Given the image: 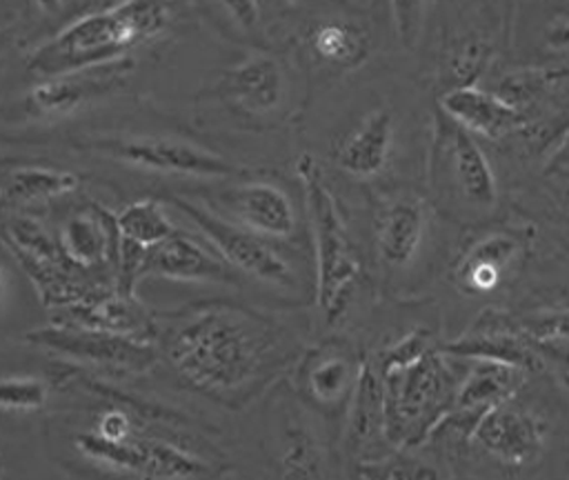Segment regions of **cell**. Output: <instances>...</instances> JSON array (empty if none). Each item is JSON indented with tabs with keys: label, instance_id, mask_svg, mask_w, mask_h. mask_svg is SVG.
I'll return each instance as SVG.
<instances>
[{
	"label": "cell",
	"instance_id": "52a82bcc",
	"mask_svg": "<svg viewBox=\"0 0 569 480\" xmlns=\"http://www.w3.org/2000/svg\"><path fill=\"white\" fill-rule=\"evenodd\" d=\"M469 438L505 467L533 464L545 449V422L525 407L500 402L482 411Z\"/></svg>",
	"mask_w": 569,
	"mask_h": 480
},
{
	"label": "cell",
	"instance_id": "d590c367",
	"mask_svg": "<svg viewBox=\"0 0 569 480\" xmlns=\"http://www.w3.org/2000/svg\"><path fill=\"white\" fill-rule=\"evenodd\" d=\"M282 464L287 467V476H316L318 469V456L311 444V440L305 438V433H293L289 438V449L284 453Z\"/></svg>",
	"mask_w": 569,
	"mask_h": 480
},
{
	"label": "cell",
	"instance_id": "6da1fadb",
	"mask_svg": "<svg viewBox=\"0 0 569 480\" xmlns=\"http://www.w3.org/2000/svg\"><path fill=\"white\" fill-rule=\"evenodd\" d=\"M271 327L242 309L213 304L176 324L164 351L169 362L196 387L236 391L253 380L273 351Z\"/></svg>",
	"mask_w": 569,
	"mask_h": 480
},
{
	"label": "cell",
	"instance_id": "8d00e7d4",
	"mask_svg": "<svg viewBox=\"0 0 569 480\" xmlns=\"http://www.w3.org/2000/svg\"><path fill=\"white\" fill-rule=\"evenodd\" d=\"M227 16L247 33H260L258 0H218Z\"/></svg>",
	"mask_w": 569,
	"mask_h": 480
},
{
	"label": "cell",
	"instance_id": "f6af8a7d",
	"mask_svg": "<svg viewBox=\"0 0 569 480\" xmlns=\"http://www.w3.org/2000/svg\"><path fill=\"white\" fill-rule=\"evenodd\" d=\"M362 2H371V0H362Z\"/></svg>",
	"mask_w": 569,
	"mask_h": 480
},
{
	"label": "cell",
	"instance_id": "9c48e42d",
	"mask_svg": "<svg viewBox=\"0 0 569 480\" xmlns=\"http://www.w3.org/2000/svg\"><path fill=\"white\" fill-rule=\"evenodd\" d=\"M525 373V369L507 362L471 360L467 376L456 384L451 411L440 427L449 422H453L456 427L469 422L471 427L482 411L511 400L520 389Z\"/></svg>",
	"mask_w": 569,
	"mask_h": 480
},
{
	"label": "cell",
	"instance_id": "e0dca14e",
	"mask_svg": "<svg viewBox=\"0 0 569 480\" xmlns=\"http://www.w3.org/2000/svg\"><path fill=\"white\" fill-rule=\"evenodd\" d=\"M522 251L520 240L507 231H493L473 242L456 267L460 287L469 293L496 289Z\"/></svg>",
	"mask_w": 569,
	"mask_h": 480
},
{
	"label": "cell",
	"instance_id": "74e56055",
	"mask_svg": "<svg viewBox=\"0 0 569 480\" xmlns=\"http://www.w3.org/2000/svg\"><path fill=\"white\" fill-rule=\"evenodd\" d=\"M542 360L549 358L553 373L565 391H569V342H545L536 344Z\"/></svg>",
	"mask_w": 569,
	"mask_h": 480
},
{
	"label": "cell",
	"instance_id": "d4e9b609",
	"mask_svg": "<svg viewBox=\"0 0 569 480\" xmlns=\"http://www.w3.org/2000/svg\"><path fill=\"white\" fill-rule=\"evenodd\" d=\"M116 229L120 236V244L133 247L142 253H147L151 247H156L173 231H178L162 211L160 202L153 198L136 200L122 207L116 213Z\"/></svg>",
	"mask_w": 569,
	"mask_h": 480
},
{
	"label": "cell",
	"instance_id": "f546056e",
	"mask_svg": "<svg viewBox=\"0 0 569 480\" xmlns=\"http://www.w3.org/2000/svg\"><path fill=\"white\" fill-rule=\"evenodd\" d=\"M556 78L558 71L549 69H518L507 73L498 82V89L493 93L500 96L505 102L525 109L527 104L536 102L549 89V84H553Z\"/></svg>",
	"mask_w": 569,
	"mask_h": 480
},
{
	"label": "cell",
	"instance_id": "3957f363",
	"mask_svg": "<svg viewBox=\"0 0 569 480\" xmlns=\"http://www.w3.org/2000/svg\"><path fill=\"white\" fill-rule=\"evenodd\" d=\"M296 173L305 189L307 216L316 249L318 304L325 316L333 320L345 311L353 293L356 280L360 276V260L338 204L322 180V169L313 156L302 153L296 162Z\"/></svg>",
	"mask_w": 569,
	"mask_h": 480
},
{
	"label": "cell",
	"instance_id": "4fadbf2b",
	"mask_svg": "<svg viewBox=\"0 0 569 480\" xmlns=\"http://www.w3.org/2000/svg\"><path fill=\"white\" fill-rule=\"evenodd\" d=\"M393 144V113L389 109L369 111L360 124L342 140L336 151V164L360 180L378 176Z\"/></svg>",
	"mask_w": 569,
	"mask_h": 480
},
{
	"label": "cell",
	"instance_id": "ffe728a7",
	"mask_svg": "<svg viewBox=\"0 0 569 480\" xmlns=\"http://www.w3.org/2000/svg\"><path fill=\"white\" fill-rule=\"evenodd\" d=\"M451 162L460 193L476 207H493L498 198L496 176L473 136L456 124L451 136Z\"/></svg>",
	"mask_w": 569,
	"mask_h": 480
},
{
	"label": "cell",
	"instance_id": "30bf717a",
	"mask_svg": "<svg viewBox=\"0 0 569 480\" xmlns=\"http://www.w3.org/2000/svg\"><path fill=\"white\" fill-rule=\"evenodd\" d=\"M440 109L465 131L485 138H500L525 124L522 109L473 84L447 89L440 96Z\"/></svg>",
	"mask_w": 569,
	"mask_h": 480
},
{
	"label": "cell",
	"instance_id": "5b68a950",
	"mask_svg": "<svg viewBox=\"0 0 569 480\" xmlns=\"http://www.w3.org/2000/svg\"><path fill=\"white\" fill-rule=\"evenodd\" d=\"M169 202L187 216L198 231L211 242L216 253L236 269L271 284H291L293 276L289 264L262 240V236L231 224L220 216L184 200V198H169Z\"/></svg>",
	"mask_w": 569,
	"mask_h": 480
},
{
	"label": "cell",
	"instance_id": "ba28073f",
	"mask_svg": "<svg viewBox=\"0 0 569 480\" xmlns=\"http://www.w3.org/2000/svg\"><path fill=\"white\" fill-rule=\"evenodd\" d=\"M33 342L49 347L53 351L80 358V360H91L100 364H116L124 369H142L151 362L153 351L147 342L122 336V333H111V331H98V329H87V327H51V329H40L29 336Z\"/></svg>",
	"mask_w": 569,
	"mask_h": 480
},
{
	"label": "cell",
	"instance_id": "ee69618b",
	"mask_svg": "<svg viewBox=\"0 0 569 480\" xmlns=\"http://www.w3.org/2000/svg\"><path fill=\"white\" fill-rule=\"evenodd\" d=\"M0 284H2V269H0Z\"/></svg>",
	"mask_w": 569,
	"mask_h": 480
},
{
	"label": "cell",
	"instance_id": "7402d4cb",
	"mask_svg": "<svg viewBox=\"0 0 569 480\" xmlns=\"http://www.w3.org/2000/svg\"><path fill=\"white\" fill-rule=\"evenodd\" d=\"M309 42L320 60L340 69H356L371 53L369 31L349 20H325L316 24Z\"/></svg>",
	"mask_w": 569,
	"mask_h": 480
},
{
	"label": "cell",
	"instance_id": "44dd1931",
	"mask_svg": "<svg viewBox=\"0 0 569 480\" xmlns=\"http://www.w3.org/2000/svg\"><path fill=\"white\" fill-rule=\"evenodd\" d=\"M385 424V376L378 360H365L358 367L356 384L351 389V418L349 436L351 442L360 444L365 440L382 433Z\"/></svg>",
	"mask_w": 569,
	"mask_h": 480
},
{
	"label": "cell",
	"instance_id": "277c9868",
	"mask_svg": "<svg viewBox=\"0 0 569 480\" xmlns=\"http://www.w3.org/2000/svg\"><path fill=\"white\" fill-rule=\"evenodd\" d=\"M385 376L382 433L398 449H409L440 429L451 411L456 380L440 349L427 351L416 362Z\"/></svg>",
	"mask_w": 569,
	"mask_h": 480
},
{
	"label": "cell",
	"instance_id": "8992f818",
	"mask_svg": "<svg viewBox=\"0 0 569 480\" xmlns=\"http://www.w3.org/2000/svg\"><path fill=\"white\" fill-rule=\"evenodd\" d=\"M96 151L111 156L120 162L142 167L149 171L180 173L196 178H231L242 173V169L227 158L202 149L198 144L173 140V138H122V140H100L93 144Z\"/></svg>",
	"mask_w": 569,
	"mask_h": 480
},
{
	"label": "cell",
	"instance_id": "f35d334b",
	"mask_svg": "<svg viewBox=\"0 0 569 480\" xmlns=\"http://www.w3.org/2000/svg\"><path fill=\"white\" fill-rule=\"evenodd\" d=\"M96 433H100L102 438H109V440H124V438H131V422L124 411L113 409V411L102 413Z\"/></svg>",
	"mask_w": 569,
	"mask_h": 480
},
{
	"label": "cell",
	"instance_id": "83f0119b",
	"mask_svg": "<svg viewBox=\"0 0 569 480\" xmlns=\"http://www.w3.org/2000/svg\"><path fill=\"white\" fill-rule=\"evenodd\" d=\"M144 451L147 456L142 476L147 478H202L216 473L204 460L193 458L167 442L144 440Z\"/></svg>",
	"mask_w": 569,
	"mask_h": 480
},
{
	"label": "cell",
	"instance_id": "d6986e66",
	"mask_svg": "<svg viewBox=\"0 0 569 480\" xmlns=\"http://www.w3.org/2000/svg\"><path fill=\"white\" fill-rule=\"evenodd\" d=\"M427 227V213L418 198L396 200L382 216L376 247L387 267H405L418 253Z\"/></svg>",
	"mask_w": 569,
	"mask_h": 480
},
{
	"label": "cell",
	"instance_id": "ac0fdd59",
	"mask_svg": "<svg viewBox=\"0 0 569 480\" xmlns=\"http://www.w3.org/2000/svg\"><path fill=\"white\" fill-rule=\"evenodd\" d=\"M107 67V64H104ZM118 84V73L113 69H84L73 73H62L53 78H44L29 93V104L38 113L62 116L80 109L91 98L109 91Z\"/></svg>",
	"mask_w": 569,
	"mask_h": 480
},
{
	"label": "cell",
	"instance_id": "f1b7e54d",
	"mask_svg": "<svg viewBox=\"0 0 569 480\" xmlns=\"http://www.w3.org/2000/svg\"><path fill=\"white\" fill-rule=\"evenodd\" d=\"M502 322L516 333H520L525 340H529L531 344L569 342V307L536 311V313H527L516 320H502Z\"/></svg>",
	"mask_w": 569,
	"mask_h": 480
},
{
	"label": "cell",
	"instance_id": "4dcf8cb0",
	"mask_svg": "<svg viewBox=\"0 0 569 480\" xmlns=\"http://www.w3.org/2000/svg\"><path fill=\"white\" fill-rule=\"evenodd\" d=\"M491 53H493L491 44L482 38H467L458 42L449 51V60H447V71L456 82L453 87L473 84V80L487 69Z\"/></svg>",
	"mask_w": 569,
	"mask_h": 480
},
{
	"label": "cell",
	"instance_id": "d6a6232c",
	"mask_svg": "<svg viewBox=\"0 0 569 480\" xmlns=\"http://www.w3.org/2000/svg\"><path fill=\"white\" fill-rule=\"evenodd\" d=\"M47 402V387L38 378L11 376L0 378V409L36 411Z\"/></svg>",
	"mask_w": 569,
	"mask_h": 480
},
{
	"label": "cell",
	"instance_id": "8fae6325",
	"mask_svg": "<svg viewBox=\"0 0 569 480\" xmlns=\"http://www.w3.org/2000/svg\"><path fill=\"white\" fill-rule=\"evenodd\" d=\"M229 204L240 227L262 238H291L298 227L296 209L289 196L273 182L251 180L229 193Z\"/></svg>",
	"mask_w": 569,
	"mask_h": 480
},
{
	"label": "cell",
	"instance_id": "5bb4252c",
	"mask_svg": "<svg viewBox=\"0 0 569 480\" xmlns=\"http://www.w3.org/2000/svg\"><path fill=\"white\" fill-rule=\"evenodd\" d=\"M224 91L244 111L269 113L284 100L287 78L273 56L251 53L227 71Z\"/></svg>",
	"mask_w": 569,
	"mask_h": 480
},
{
	"label": "cell",
	"instance_id": "e575fe53",
	"mask_svg": "<svg viewBox=\"0 0 569 480\" xmlns=\"http://www.w3.org/2000/svg\"><path fill=\"white\" fill-rule=\"evenodd\" d=\"M431 349H436L431 333L425 331V329H416V331L407 333L405 338H400L393 347H389L380 356V360H378L380 371L389 373V371H396L400 367H407V364L416 362L418 358H422Z\"/></svg>",
	"mask_w": 569,
	"mask_h": 480
},
{
	"label": "cell",
	"instance_id": "4316f807",
	"mask_svg": "<svg viewBox=\"0 0 569 480\" xmlns=\"http://www.w3.org/2000/svg\"><path fill=\"white\" fill-rule=\"evenodd\" d=\"M78 449L102 464H109L113 469L120 471H129V473H138L142 476L144 471V440H109L102 438L100 433H84L78 438Z\"/></svg>",
	"mask_w": 569,
	"mask_h": 480
},
{
	"label": "cell",
	"instance_id": "2e32d148",
	"mask_svg": "<svg viewBox=\"0 0 569 480\" xmlns=\"http://www.w3.org/2000/svg\"><path fill=\"white\" fill-rule=\"evenodd\" d=\"M60 251L78 267H96L120 256L116 216L104 209L71 216L60 229Z\"/></svg>",
	"mask_w": 569,
	"mask_h": 480
},
{
	"label": "cell",
	"instance_id": "1f68e13d",
	"mask_svg": "<svg viewBox=\"0 0 569 480\" xmlns=\"http://www.w3.org/2000/svg\"><path fill=\"white\" fill-rule=\"evenodd\" d=\"M362 478H402V480H418V478H438L440 471L418 458L396 453L391 458H380V460H362L358 471Z\"/></svg>",
	"mask_w": 569,
	"mask_h": 480
},
{
	"label": "cell",
	"instance_id": "ab89813d",
	"mask_svg": "<svg viewBox=\"0 0 569 480\" xmlns=\"http://www.w3.org/2000/svg\"><path fill=\"white\" fill-rule=\"evenodd\" d=\"M542 40L553 51H569V18H556L547 24Z\"/></svg>",
	"mask_w": 569,
	"mask_h": 480
},
{
	"label": "cell",
	"instance_id": "7c38bea8",
	"mask_svg": "<svg viewBox=\"0 0 569 480\" xmlns=\"http://www.w3.org/2000/svg\"><path fill=\"white\" fill-rule=\"evenodd\" d=\"M142 267L151 273L173 278V280H189V282H204V280H231L227 271V262L220 256H213L191 236L173 231L169 238L151 247L144 256Z\"/></svg>",
	"mask_w": 569,
	"mask_h": 480
},
{
	"label": "cell",
	"instance_id": "9a60e30c",
	"mask_svg": "<svg viewBox=\"0 0 569 480\" xmlns=\"http://www.w3.org/2000/svg\"><path fill=\"white\" fill-rule=\"evenodd\" d=\"M445 356L451 358H462V360H496V362H507L513 367L529 371H538L545 367V360L540 351L527 344V340L509 329L502 320L500 322H489L482 331L467 333L453 342H447L440 347Z\"/></svg>",
	"mask_w": 569,
	"mask_h": 480
},
{
	"label": "cell",
	"instance_id": "b9f144b4",
	"mask_svg": "<svg viewBox=\"0 0 569 480\" xmlns=\"http://www.w3.org/2000/svg\"><path fill=\"white\" fill-rule=\"evenodd\" d=\"M13 42H16V31L13 29H0V56L4 53V51H9L11 47H13Z\"/></svg>",
	"mask_w": 569,
	"mask_h": 480
},
{
	"label": "cell",
	"instance_id": "cb8c5ba5",
	"mask_svg": "<svg viewBox=\"0 0 569 480\" xmlns=\"http://www.w3.org/2000/svg\"><path fill=\"white\" fill-rule=\"evenodd\" d=\"M78 182L80 178L71 171L29 164L9 171L2 180L0 193L7 202H44L71 193L78 189Z\"/></svg>",
	"mask_w": 569,
	"mask_h": 480
},
{
	"label": "cell",
	"instance_id": "836d02e7",
	"mask_svg": "<svg viewBox=\"0 0 569 480\" xmlns=\"http://www.w3.org/2000/svg\"><path fill=\"white\" fill-rule=\"evenodd\" d=\"M427 0H389L396 38L402 49H413L422 36Z\"/></svg>",
	"mask_w": 569,
	"mask_h": 480
},
{
	"label": "cell",
	"instance_id": "60d3db41",
	"mask_svg": "<svg viewBox=\"0 0 569 480\" xmlns=\"http://www.w3.org/2000/svg\"><path fill=\"white\" fill-rule=\"evenodd\" d=\"M551 169H569V136H567V140L560 144V149L553 153V158H551Z\"/></svg>",
	"mask_w": 569,
	"mask_h": 480
},
{
	"label": "cell",
	"instance_id": "7bdbcfd3",
	"mask_svg": "<svg viewBox=\"0 0 569 480\" xmlns=\"http://www.w3.org/2000/svg\"><path fill=\"white\" fill-rule=\"evenodd\" d=\"M42 13H56L62 7V0H33Z\"/></svg>",
	"mask_w": 569,
	"mask_h": 480
},
{
	"label": "cell",
	"instance_id": "603a6c76",
	"mask_svg": "<svg viewBox=\"0 0 569 480\" xmlns=\"http://www.w3.org/2000/svg\"><path fill=\"white\" fill-rule=\"evenodd\" d=\"M69 316L73 318V324L98 329V331H111L122 333L131 338H147L149 333V320L138 311V307L122 298H91L73 302L69 309Z\"/></svg>",
	"mask_w": 569,
	"mask_h": 480
},
{
	"label": "cell",
	"instance_id": "7a4b0ae2",
	"mask_svg": "<svg viewBox=\"0 0 569 480\" xmlns=\"http://www.w3.org/2000/svg\"><path fill=\"white\" fill-rule=\"evenodd\" d=\"M167 24L164 0H124L62 27L29 53L27 67L42 78L104 67L160 36Z\"/></svg>",
	"mask_w": 569,
	"mask_h": 480
},
{
	"label": "cell",
	"instance_id": "484cf974",
	"mask_svg": "<svg viewBox=\"0 0 569 480\" xmlns=\"http://www.w3.org/2000/svg\"><path fill=\"white\" fill-rule=\"evenodd\" d=\"M358 369L353 360L340 351H320L307 362L305 387L318 404H336L356 384Z\"/></svg>",
	"mask_w": 569,
	"mask_h": 480
}]
</instances>
